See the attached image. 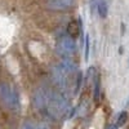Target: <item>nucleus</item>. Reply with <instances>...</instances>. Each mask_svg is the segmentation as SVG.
<instances>
[{
	"instance_id": "nucleus-1",
	"label": "nucleus",
	"mask_w": 129,
	"mask_h": 129,
	"mask_svg": "<svg viewBox=\"0 0 129 129\" xmlns=\"http://www.w3.org/2000/svg\"><path fill=\"white\" fill-rule=\"evenodd\" d=\"M0 100L8 109L13 111L19 110V98L17 90L5 83H0Z\"/></svg>"
},
{
	"instance_id": "nucleus-2",
	"label": "nucleus",
	"mask_w": 129,
	"mask_h": 129,
	"mask_svg": "<svg viewBox=\"0 0 129 129\" xmlns=\"http://www.w3.org/2000/svg\"><path fill=\"white\" fill-rule=\"evenodd\" d=\"M47 109H48V112H49L50 116L58 117V116L63 115L67 111L69 105H67V101L63 95H61V94H50L48 105H47Z\"/></svg>"
},
{
	"instance_id": "nucleus-3",
	"label": "nucleus",
	"mask_w": 129,
	"mask_h": 129,
	"mask_svg": "<svg viewBox=\"0 0 129 129\" xmlns=\"http://www.w3.org/2000/svg\"><path fill=\"white\" fill-rule=\"evenodd\" d=\"M75 52V41L71 36H62L57 43V53L59 56L69 58Z\"/></svg>"
},
{
	"instance_id": "nucleus-4",
	"label": "nucleus",
	"mask_w": 129,
	"mask_h": 129,
	"mask_svg": "<svg viewBox=\"0 0 129 129\" xmlns=\"http://www.w3.org/2000/svg\"><path fill=\"white\" fill-rule=\"evenodd\" d=\"M67 34L72 39L79 36V34H80V26L78 23V21H71V22L67 25Z\"/></svg>"
},
{
	"instance_id": "nucleus-5",
	"label": "nucleus",
	"mask_w": 129,
	"mask_h": 129,
	"mask_svg": "<svg viewBox=\"0 0 129 129\" xmlns=\"http://www.w3.org/2000/svg\"><path fill=\"white\" fill-rule=\"evenodd\" d=\"M48 7H49L50 9H54V10L67 9V5L64 4L62 0H49V2H48Z\"/></svg>"
},
{
	"instance_id": "nucleus-6",
	"label": "nucleus",
	"mask_w": 129,
	"mask_h": 129,
	"mask_svg": "<svg viewBox=\"0 0 129 129\" xmlns=\"http://www.w3.org/2000/svg\"><path fill=\"white\" fill-rule=\"evenodd\" d=\"M100 89H101V85H100V75H94V93H93V98L95 102L100 101Z\"/></svg>"
},
{
	"instance_id": "nucleus-7",
	"label": "nucleus",
	"mask_w": 129,
	"mask_h": 129,
	"mask_svg": "<svg viewBox=\"0 0 129 129\" xmlns=\"http://www.w3.org/2000/svg\"><path fill=\"white\" fill-rule=\"evenodd\" d=\"M107 9H109V8H107L106 2H105V0H100V3H98V14H100L101 18H106Z\"/></svg>"
},
{
	"instance_id": "nucleus-8",
	"label": "nucleus",
	"mask_w": 129,
	"mask_h": 129,
	"mask_svg": "<svg viewBox=\"0 0 129 129\" xmlns=\"http://www.w3.org/2000/svg\"><path fill=\"white\" fill-rule=\"evenodd\" d=\"M126 119H128V114L125 111L120 112L119 116H117V121H116V125L117 126H123L125 123H126Z\"/></svg>"
},
{
	"instance_id": "nucleus-9",
	"label": "nucleus",
	"mask_w": 129,
	"mask_h": 129,
	"mask_svg": "<svg viewBox=\"0 0 129 129\" xmlns=\"http://www.w3.org/2000/svg\"><path fill=\"white\" fill-rule=\"evenodd\" d=\"M80 81H81V72L78 71V74H76V81H75V92H79Z\"/></svg>"
},
{
	"instance_id": "nucleus-10",
	"label": "nucleus",
	"mask_w": 129,
	"mask_h": 129,
	"mask_svg": "<svg viewBox=\"0 0 129 129\" xmlns=\"http://www.w3.org/2000/svg\"><path fill=\"white\" fill-rule=\"evenodd\" d=\"M89 58V35L85 36V59Z\"/></svg>"
},
{
	"instance_id": "nucleus-11",
	"label": "nucleus",
	"mask_w": 129,
	"mask_h": 129,
	"mask_svg": "<svg viewBox=\"0 0 129 129\" xmlns=\"http://www.w3.org/2000/svg\"><path fill=\"white\" fill-rule=\"evenodd\" d=\"M21 129H38V125L32 124V123H30V121H26V123L22 125V128H21Z\"/></svg>"
},
{
	"instance_id": "nucleus-12",
	"label": "nucleus",
	"mask_w": 129,
	"mask_h": 129,
	"mask_svg": "<svg viewBox=\"0 0 129 129\" xmlns=\"http://www.w3.org/2000/svg\"><path fill=\"white\" fill-rule=\"evenodd\" d=\"M62 2H63L64 4H66V5H67V8H69V7H71V5H72L74 0H62Z\"/></svg>"
},
{
	"instance_id": "nucleus-13",
	"label": "nucleus",
	"mask_w": 129,
	"mask_h": 129,
	"mask_svg": "<svg viewBox=\"0 0 129 129\" xmlns=\"http://www.w3.org/2000/svg\"><path fill=\"white\" fill-rule=\"evenodd\" d=\"M38 129H49V126L47 124H39L38 125Z\"/></svg>"
},
{
	"instance_id": "nucleus-14",
	"label": "nucleus",
	"mask_w": 129,
	"mask_h": 129,
	"mask_svg": "<svg viewBox=\"0 0 129 129\" xmlns=\"http://www.w3.org/2000/svg\"><path fill=\"white\" fill-rule=\"evenodd\" d=\"M106 129H117V125H109Z\"/></svg>"
}]
</instances>
